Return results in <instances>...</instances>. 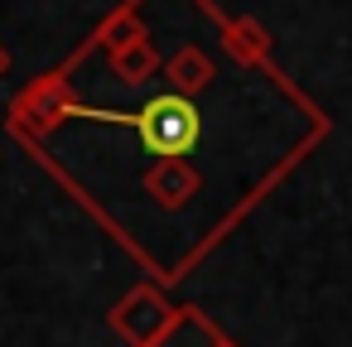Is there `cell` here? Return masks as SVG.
Masks as SVG:
<instances>
[{"instance_id":"1","label":"cell","mask_w":352,"mask_h":347,"mask_svg":"<svg viewBox=\"0 0 352 347\" xmlns=\"http://www.w3.org/2000/svg\"><path fill=\"white\" fill-rule=\"evenodd\" d=\"M135 131L150 155H184L198 140V107L188 97H155L135 116Z\"/></svg>"}]
</instances>
